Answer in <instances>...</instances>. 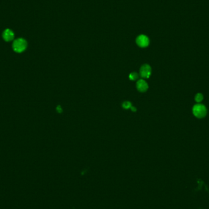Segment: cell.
Here are the masks:
<instances>
[{
  "label": "cell",
  "mask_w": 209,
  "mask_h": 209,
  "mask_svg": "<svg viewBox=\"0 0 209 209\" xmlns=\"http://www.w3.org/2000/svg\"><path fill=\"white\" fill-rule=\"evenodd\" d=\"M130 109H131V111H136V108H135V107H131Z\"/></svg>",
  "instance_id": "8fae6325"
},
{
  "label": "cell",
  "mask_w": 209,
  "mask_h": 209,
  "mask_svg": "<svg viewBox=\"0 0 209 209\" xmlns=\"http://www.w3.org/2000/svg\"><path fill=\"white\" fill-rule=\"evenodd\" d=\"M3 39L6 42L11 41L14 38V33L10 29H6L4 30L3 33Z\"/></svg>",
  "instance_id": "8992f818"
},
{
  "label": "cell",
  "mask_w": 209,
  "mask_h": 209,
  "mask_svg": "<svg viewBox=\"0 0 209 209\" xmlns=\"http://www.w3.org/2000/svg\"><path fill=\"white\" fill-rule=\"evenodd\" d=\"M12 47L15 52L21 53L26 50L27 47V42L24 39L19 38L14 40Z\"/></svg>",
  "instance_id": "7a4b0ae2"
},
{
  "label": "cell",
  "mask_w": 209,
  "mask_h": 209,
  "mask_svg": "<svg viewBox=\"0 0 209 209\" xmlns=\"http://www.w3.org/2000/svg\"><path fill=\"white\" fill-rule=\"evenodd\" d=\"M57 111L59 113H61L62 112V108H61V107L60 106V108H58V107L57 108Z\"/></svg>",
  "instance_id": "30bf717a"
},
{
  "label": "cell",
  "mask_w": 209,
  "mask_h": 209,
  "mask_svg": "<svg viewBox=\"0 0 209 209\" xmlns=\"http://www.w3.org/2000/svg\"><path fill=\"white\" fill-rule=\"evenodd\" d=\"M204 99V95L201 93H198L194 97V100L197 103H201Z\"/></svg>",
  "instance_id": "52a82bcc"
},
{
  "label": "cell",
  "mask_w": 209,
  "mask_h": 209,
  "mask_svg": "<svg viewBox=\"0 0 209 209\" xmlns=\"http://www.w3.org/2000/svg\"><path fill=\"white\" fill-rule=\"evenodd\" d=\"M136 88L141 92H144L148 89L149 86L147 82L144 80H139L136 83Z\"/></svg>",
  "instance_id": "5b68a950"
},
{
  "label": "cell",
  "mask_w": 209,
  "mask_h": 209,
  "mask_svg": "<svg viewBox=\"0 0 209 209\" xmlns=\"http://www.w3.org/2000/svg\"><path fill=\"white\" fill-rule=\"evenodd\" d=\"M136 44L140 47H146L149 44V39L146 36L140 35L136 39Z\"/></svg>",
  "instance_id": "277c9868"
},
{
  "label": "cell",
  "mask_w": 209,
  "mask_h": 209,
  "mask_svg": "<svg viewBox=\"0 0 209 209\" xmlns=\"http://www.w3.org/2000/svg\"><path fill=\"white\" fill-rule=\"evenodd\" d=\"M193 115L199 119H202L206 117L207 113L206 107L202 104H196L193 106L192 109Z\"/></svg>",
  "instance_id": "6da1fadb"
},
{
  "label": "cell",
  "mask_w": 209,
  "mask_h": 209,
  "mask_svg": "<svg viewBox=\"0 0 209 209\" xmlns=\"http://www.w3.org/2000/svg\"><path fill=\"white\" fill-rule=\"evenodd\" d=\"M132 107L131 106V102H129V101H126L124 102L122 104V107H123L125 110H128V109H130L131 107Z\"/></svg>",
  "instance_id": "9c48e42d"
},
{
  "label": "cell",
  "mask_w": 209,
  "mask_h": 209,
  "mask_svg": "<svg viewBox=\"0 0 209 209\" xmlns=\"http://www.w3.org/2000/svg\"><path fill=\"white\" fill-rule=\"evenodd\" d=\"M140 75L144 78H148L151 75L152 69L149 64H144L140 69Z\"/></svg>",
  "instance_id": "3957f363"
},
{
  "label": "cell",
  "mask_w": 209,
  "mask_h": 209,
  "mask_svg": "<svg viewBox=\"0 0 209 209\" xmlns=\"http://www.w3.org/2000/svg\"><path fill=\"white\" fill-rule=\"evenodd\" d=\"M138 74L136 72H132L129 75V78L131 81H135L138 78Z\"/></svg>",
  "instance_id": "ba28073f"
}]
</instances>
